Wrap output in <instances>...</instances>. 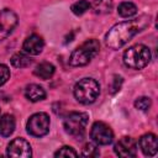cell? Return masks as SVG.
<instances>
[{"mask_svg":"<svg viewBox=\"0 0 158 158\" xmlns=\"http://www.w3.org/2000/svg\"><path fill=\"white\" fill-rule=\"evenodd\" d=\"M17 15L12 10L4 9L2 11H0V41H4L12 33V31L17 26Z\"/></svg>","mask_w":158,"mask_h":158,"instance_id":"obj_8","label":"cell"},{"mask_svg":"<svg viewBox=\"0 0 158 158\" xmlns=\"http://www.w3.org/2000/svg\"><path fill=\"white\" fill-rule=\"evenodd\" d=\"M77 156L78 153L69 146H63L54 153V157H77Z\"/></svg>","mask_w":158,"mask_h":158,"instance_id":"obj_21","label":"cell"},{"mask_svg":"<svg viewBox=\"0 0 158 158\" xmlns=\"http://www.w3.org/2000/svg\"><path fill=\"white\" fill-rule=\"evenodd\" d=\"M100 51V43L95 38L86 40L80 46H78L70 54L69 64L73 67H83L91 62Z\"/></svg>","mask_w":158,"mask_h":158,"instance_id":"obj_2","label":"cell"},{"mask_svg":"<svg viewBox=\"0 0 158 158\" xmlns=\"http://www.w3.org/2000/svg\"><path fill=\"white\" fill-rule=\"evenodd\" d=\"M88 118V115L84 112H69L64 117L63 127L69 136H72L75 139H80L85 135Z\"/></svg>","mask_w":158,"mask_h":158,"instance_id":"obj_5","label":"cell"},{"mask_svg":"<svg viewBox=\"0 0 158 158\" xmlns=\"http://www.w3.org/2000/svg\"><path fill=\"white\" fill-rule=\"evenodd\" d=\"M73 93L80 104H93L100 94V85L93 78H84L75 84Z\"/></svg>","mask_w":158,"mask_h":158,"instance_id":"obj_3","label":"cell"},{"mask_svg":"<svg viewBox=\"0 0 158 158\" xmlns=\"http://www.w3.org/2000/svg\"><path fill=\"white\" fill-rule=\"evenodd\" d=\"M16 121L15 117L10 114H5L0 117V136L1 137H9L15 131Z\"/></svg>","mask_w":158,"mask_h":158,"instance_id":"obj_13","label":"cell"},{"mask_svg":"<svg viewBox=\"0 0 158 158\" xmlns=\"http://www.w3.org/2000/svg\"><path fill=\"white\" fill-rule=\"evenodd\" d=\"M10 79V69L7 65L0 63V86L4 85Z\"/></svg>","mask_w":158,"mask_h":158,"instance_id":"obj_24","label":"cell"},{"mask_svg":"<svg viewBox=\"0 0 158 158\" xmlns=\"http://www.w3.org/2000/svg\"><path fill=\"white\" fill-rule=\"evenodd\" d=\"M27 132L33 137H42L49 131V117L46 112L33 114L26 123Z\"/></svg>","mask_w":158,"mask_h":158,"instance_id":"obj_6","label":"cell"},{"mask_svg":"<svg viewBox=\"0 0 158 158\" xmlns=\"http://www.w3.org/2000/svg\"><path fill=\"white\" fill-rule=\"evenodd\" d=\"M112 6H114L112 0H94L93 4H90V7L98 15L109 14L112 10Z\"/></svg>","mask_w":158,"mask_h":158,"instance_id":"obj_16","label":"cell"},{"mask_svg":"<svg viewBox=\"0 0 158 158\" xmlns=\"http://www.w3.org/2000/svg\"><path fill=\"white\" fill-rule=\"evenodd\" d=\"M117 12L122 17H131V16H133V15L137 14V6L133 2L125 1V2H121L118 5Z\"/></svg>","mask_w":158,"mask_h":158,"instance_id":"obj_17","label":"cell"},{"mask_svg":"<svg viewBox=\"0 0 158 158\" xmlns=\"http://www.w3.org/2000/svg\"><path fill=\"white\" fill-rule=\"evenodd\" d=\"M90 137L96 144L107 146L114 141V132L105 122L98 121L91 126Z\"/></svg>","mask_w":158,"mask_h":158,"instance_id":"obj_7","label":"cell"},{"mask_svg":"<svg viewBox=\"0 0 158 158\" xmlns=\"http://www.w3.org/2000/svg\"><path fill=\"white\" fill-rule=\"evenodd\" d=\"M115 153L120 157H136L137 154V144L131 137H122L115 144Z\"/></svg>","mask_w":158,"mask_h":158,"instance_id":"obj_10","label":"cell"},{"mask_svg":"<svg viewBox=\"0 0 158 158\" xmlns=\"http://www.w3.org/2000/svg\"><path fill=\"white\" fill-rule=\"evenodd\" d=\"M122 81H123V80H122V77H120V75H114L112 81H111V84H110V93H111V94L117 93V91L121 89Z\"/></svg>","mask_w":158,"mask_h":158,"instance_id":"obj_23","label":"cell"},{"mask_svg":"<svg viewBox=\"0 0 158 158\" xmlns=\"http://www.w3.org/2000/svg\"><path fill=\"white\" fill-rule=\"evenodd\" d=\"M135 107L141 111H146L151 107V99L147 96H141L135 101Z\"/></svg>","mask_w":158,"mask_h":158,"instance_id":"obj_20","label":"cell"},{"mask_svg":"<svg viewBox=\"0 0 158 158\" xmlns=\"http://www.w3.org/2000/svg\"><path fill=\"white\" fill-rule=\"evenodd\" d=\"M32 63L31 58L23 53H15L11 57V64L16 68H26Z\"/></svg>","mask_w":158,"mask_h":158,"instance_id":"obj_18","label":"cell"},{"mask_svg":"<svg viewBox=\"0 0 158 158\" xmlns=\"http://www.w3.org/2000/svg\"><path fill=\"white\" fill-rule=\"evenodd\" d=\"M54 70H56V68H54V65H53L52 63L43 62V63H41V64H38V65L36 67V69L33 70V73H35V75L38 77L40 79L47 80V79H49V78L54 74Z\"/></svg>","mask_w":158,"mask_h":158,"instance_id":"obj_15","label":"cell"},{"mask_svg":"<svg viewBox=\"0 0 158 158\" xmlns=\"http://www.w3.org/2000/svg\"><path fill=\"white\" fill-rule=\"evenodd\" d=\"M72 12L74 15H83L84 12H86L89 9H90V2L88 0H79L77 2H74L72 5Z\"/></svg>","mask_w":158,"mask_h":158,"instance_id":"obj_19","label":"cell"},{"mask_svg":"<svg viewBox=\"0 0 158 158\" xmlns=\"http://www.w3.org/2000/svg\"><path fill=\"white\" fill-rule=\"evenodd\" d=\"M25 96L30 101L37 102V101H41V100H43L46 98V91L38 84H30L25 89Z\"/></svg>","mask_w":158,"mask_h":158,"instance_id":"obj_14","label":"cell"},{"mask_svg":"<svg viewBox=\"0 0 158 158\" xmlns=\"http://www.w3.org/2000/svg\"><path fill=\"white\" fill-rule=\"evenodd\" d=\"M151 23L149 15H141L132 20L120 22L109 30L105 37V43L112 49H120L123 47L133 36L142 32Z\"/></svg>","mask_w":158,"mask_h":158,"instance_id":"obj_1","label":"cell"},{"mask_svg":"<svg viewBox=\"0 0 158 158\" xmlns=\"http://www.w3.org/2000/svg\"><path fill=\"white\" fill-rule=\"evenodd\" d=\"M7 156L9 157H17V158H28L32 156L30 143L19 137L12 139L7 146Z\"/></svg>","mask_w":158,"mask_h":158,"instance_id":"obj_9","label":"cell"},{"mask_svg":"<svg viewBox=\"0 0 158 158\" xmlns=\"http://www.w3.org/2000/svg\"><path fill=\"white\" fill-rule=\"evenodd\" d=\"M23 51L27 53V54H31V56H37L42 52L43 47H44V42L42 40L41 36L38 35H31L28 36L25 42H23Z\"/></svg>","mask_w":158,"mask_h":158,"instance_id":"obj_12","label":"cell"},{"mask_svg":"<svg viewBox=\"0 0 158 158\" xmlns=\"http://www.w3.org/2000/svg\"><path fill=\"white\" fill-rule=\"evenodd\" d=\"M83 154L85 157H96V156H99V149H98V147L95 144L86 143L83 147Z\"/></svg>","mask_w":158,"mask_h":158,"instance_id":"obj_22","label":"cell"},{"mask_svg":"<svg viewBox=\"0 0 158 158\" xmlns=\"http://www.w3.org/2000/svg\"><path fill=\"white\" fill-rule=\"evenodd\" d=\"M139 148L143 152L144 156L148 157H153L156 156L157 151H158V141H157V136L153 133H146L139 138Z\"/></svg>","mask_w":158,"mask_h":158,"instance_id":"obj_11","label":"cell"},{"mask_svg":"<svg viewBox=\"0 0 158 158\" xmlns=\"http://www.w3.org/2000/svg\"><path fill=\"white\" fill-rule=\"evenodd\" d=\"M151 60V51L144 44H135L125 51L123 63L131 69H142Z\"/></svg>","mask_w":158,"mask_h":158,"instance_id":"obj_4","label":"cell"}]
</instances>
